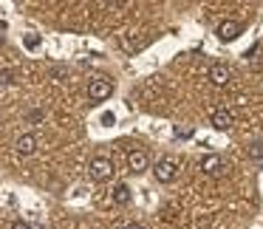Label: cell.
I'll list each match as a JSON object with an SVG mask.
<instances>
[{
  "instance_id": "15",
  "label": "cell",
  "mask_w": 263,
  "mask_h": 229,
  "mask_svg": "<svg viewBox=\"0 0 263 229\" xmlns=\"http://www.w3.org/2000/svg\"><path fill=\"white\" fill-rule=\"evenodd\" d=\"M43 119V110H31L29 113V122H40Z\"/></svg>"
},
{
  "instance_id": "9",
  "label": "cell",
  "mask_w": 263,
  "mask_h": 229,
  "mask_svg": "<svg viewBox=\"0 0 263 229\" xmlns=\"http://www.w3.org/2000/svg\"><path fill=\"white\" fill-rule=\"evenodd\" d=\"M201 170H204L206 176H218V173L223 170V159H221V156H215V153L204 156V159H201Z\"/></svg>"
},
{
  "instance_id": "4",
  "label": "cell",
  "mask_w": 263,
  "mask_h": 229,
  "mask_svg": "<svg viewBox=\"0 0 263 229\" xmlns=\"http://www.w3.org/2000/svg\"><path fill=\"white\" fill-rule=\"evenodd\" d=\"M206 77H210V82L212 85H218V88H223L229 82V68L223 63H215V65H210V71H206Z\"/></svg>"
},
{
  "instance_id": "8",
  "label": "cell",
  "mask_w": 263,
  "mask_h": 229,
  "mask_svg": "<svg viewBox=\"0 0 263 229\" xmlns=\"http://www.w3.org/2000/svg\"><path fill=\"white\" fill-rule=\"evenodd\" d=\"M127 167H130V173H144L147 170V153L144 150H130L127 153Z\"/></svg>"
},
{
  "instance_id": "5",
  "label": "cell",
  "mask_w": 263,
  "mask_h": 229,
  "mask_svg": "<svg viewBox=\"0 0 263 229\" xmlns=\"http://www.w3.org/2000/svg\"><path fill=\"white\" fill-rule=\"evenodd\" d=\"M238 34H240V26L235 23V20H223V23L218 26V40H221V43L238 40Z\"/></svg>"
},
{
  "instance_id": "19",
  "label": "cell",
  "mask_w": 263,
  "mask_h": 229,
  "mask_svg": "<svg viewBox=\"0 0 263 229\" xmlns=\"http://www.w3.org/2000/svg\"><path fill=\"white\" fill-rule=\"evenodd\" d=\"M0 43H3V34H0Z\"/></svg>"
},
{
  "instance_id": "18",
  "label": "cell",
  "mask_w": 263,
  "mask_h": 229,
  "mask_svg": "<svg viewBox=\"0 0 263 229\" xmlns=\"http://www.w3.org/2000/svg\"><path fill=\"white\" fill-rule=\"evenodd\" d=\"M125 229H144V226H142V223H127Z\"/></svg>"
},
{
  "instance_id": "1",
  "label": "cell",
  "mask_w": 263,
  "mask_h": 229,
  "mask_svg": "<svg viewBox=\"0 0 263 229\" xmlns=\"http://www.w3.org/2000/svg\"><path fill=\"white\" fill-rule=\"evenodd\" d=\"M88 173H91L93 181H110L114 178V161L105 159V156H97V159H91V164H88Z\"/></svg>"
},
{
  "instance_id": "10",
  "label": "cell",
  "mask_w": 263,
  "mask_h": 229,
  "mask_svg": "<svg viewBox=\"0 0 263 229\" xmlns=\"http://www.w3.org/2000/svg\"><path fill=\"white\" fill-rule=\"evenodd\" d=\"M130 198H133V189L127 187V184H116V187H114V201H116L119 206L130 204Z\"/></svg>"
},
{
  "instance_id": "17",
  "label": "cell",
  "mask_w": 263,
  "mask_h": 229,
  "mask_svg": "<svg viewBox=\"0 0 263 229\" xmlns=\"http://www.w3.org/2000/svg\"><path fill=\"white\" fill-rule=\"evenodd\" d=\"M176 136H178V139H187V136H193V130H184V127H181V130H178Z\"/></svg>"
},
{
  "instance_id": "11",
  "label": "cell",
  "mask_w": 263,
  "mask_h": 229,
  "mask_svg": "<svg viewBox=\"0 0 263 229\" xmlns=\"http://www.w3.org/2000/svg\"><path fill=\"white\" fill-rule=\"evenodd\" d=\"M23 46L29 48V51H37V48L43 46V37H40V34H26V37H23Z\"/></svg>"
},
{
  "instance_id": "20",
  "label": "cell",
  "mask_w": 263,
  "mask_h": 229,
  "mask_svg": "<svg viewBox=\"0 0 263 229\" xmlns=\"http://www.w3.org/2000/svg\"><path fill=\"white\" fill-rule=\"evenodd\" d=\"M206 229H210V226H206Z\"/></svg>"
},
{
  "instance_id": "16",
  "label": "cell",
  "mask_w": 263,
  "mask_h": 229,
  "mask_svg": "<svg viewBox=\"0 0 263 229\" xmlns=\"http://www.w3.org/2000/svg\"><path fill=\"white\" fill-rule=\"evenodd\" d=\"M12 229H31V226H29L26 221H14V223H12Z\"/></svg>"
},
{
  "instance_id": "6",
  "label": "cell",
  "mask_w": 263,
  "mask_h": 229,
  "mask_svg": "<svg viewBox=\"0 0 263 229\" xmlns=\"http://www.w3.org/2000/svg\"><path fill=\"white\" fill-rule=\"evenodd\" d=\"M210 125L215 127V130H229V127H232V113H229L227 108H218V110H212V116H210Z\"/></svg>"
},
{
  "instance_id": "14",
  "label": "cell",
  "mask_w": 263,
  "mask_h": 229,
  "mask_svg": "<svg viewBox=\"0 0 263 229\" xmlns=\"http://www.w3.org/2000/svg\"><path fill=\"white\" fill-rule=\"evenodd\" d=\"M114 122H116V116L110 113V110H105V113H102V125H105V127H110Z\"/></svg>"
},
{
  "instance_id": "2",
  "label": "cell",
  "mask_w": 263,
  "mask_h": 229,
  "mask_svg": "<svg viewBox=\"0 0 263 229\" xmlns=\"http://www.w3.org/2000/svg\"><path fill=\"white\" fill-rule=\"evenodd\" d=\"M110 93H114V82L105 80V77H97V80L88 82V99L91 102H105V99H110Z\"/></svg>"
},
{
  "instance_id": "7",
  "label": "cell",
  "mask_w": 263,
  "mask_h": 229,
  "mask_svg": "<svg viewBox=\"0 0 263 229\" xmlns=\"http://www.w3.org/2000/svg\"><path fill=\"white\" fill-rule=\"evenodd\" d=\"M14 150H17L20 156H31L37 150V136H34V133H23V136H17Z\"/></svg>"
},
{
  "instance_id": "13",
  "label": "cell",
  "mask_w": 263,
  "mask_h": 229,
  "mask_svg": "<svg viewBox=\"0 0 263 229\" xmlns=\"http://www.w3.org/2000/svg\"><path fill=\"white\" fill-rule=\"evenodd\" d=\"M14 82V71L12 68H3L0 71V85H12Z\"/></svg>"
},
{
  "instance_id": "12",
  "label": "cell",
  "mask_w": 263,
  "mask_h": 229,
  "mask_svg": "<svg viewBox=\"0 0 263 229\" xmlns=\"http://www.w3.org/2000/svg\"><path fill=\"white\" fill-rule=\"evenodd\" d=\"M249 159L252 161H263V142H255L249 147Z\"/></svg>"
},
{
  "instance_id": "3",
  "label": "cell",
  "mask_w": 263,
  "mask_h": 229,
  "mask_svg": "<svg viewBox=\"0 0 263 229\" xmlns=\"http://www.w3.org/2000/svg\"><path fill=\"white\" fill-rule=\"evenodd\" d=\"M176 159H159L156 161V167H153V176H156V181H161V184H170L173 178H176Z\"/></svg>"
}]
</instances>
